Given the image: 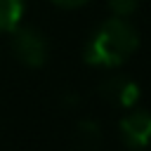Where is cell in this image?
<instances>
[{
  "instance_id": "cell-6",
  "label": "cell",
  "mask_w": 151,
  "mask_h": 151,
  "mask_svg": "<svg viewBox=\"0 0 151 151\" xmlns=\"http://www.w3.org/2000/svg\"><path fill=\"white\" fill-rule=\"evenodd\" d=\"M24 0H0V33H9L21 24Z\"/></svg>"
},
{
  "instance_id": "cell-2",
  "label": "cell",
  "mask_w": 151,
  "mask_h": 151,
  "mask_svg": "<svg viewBox=\"0 0 151 151\" xmlns=\"http://www.w3.org/2000/svg\"><path fill=\"white\" fill-rule=\"evenodd\" d=\"M12 54L28 68H40L47 59V40L33 26H17L12 31Z\"/></svg>"
},
{
  "instance_id": "cell-5",
  "label": "cell",
  "mask_w": 151,
  "mask_h": 151,
  "mask_svg": "<svg viewBox=\"0 0 151 151\" xmlns=\"http://www.w3.org/2000/svg\"><path fill=\"white\" fill-rule=\"evenodd\" d=\"M73 144L78 151H99L101 146V127L94 120H80L76 125Z\"/></svg>"
},
{
  "instance_id": "cell-1",
  "label": "cell",
  "mask_w": 151,
  "mask_h": 151,
  "mask_svg": "<svg viewBox=\"0 0 151 151\" xmlns=\"http://www.w3.org/2000/svg\"><path fill=\"white\" fill-rule=\"evenodd\" d=\"M139 47V33L125 17H111L97 26L85 42V61L99 68H113L127 61Z\"/></svg>"
},
{
  "instance_id": "cell-3",
  "label": "cell",
  "mask_w": 151,
  "mask_h": 151,
  "mask_svg": "<svg viewBox=\"0 0 151 151\" xmlns=\"http://www.w3.org/2000/svg\"><path fill=\"white\" fill-rule=\"evenodd\" d=\"M118 130L127 149H146L151 144V111L144 109L130 111L127 116H123Z\"/></svg>"
},
{
  "instance_id": "cell-7",
  "label": "cell",
  "mask_w": 151,
  "mask_h": 151,
  "mask_svg": "<svg viewBox=\"0 0 151 151\" xmlns=\"http://www.w3.org/2000/svg\"><path fill=\"white\" fill-rule=\"evenodd\" d=\"M139 2L142 0H109V9H111L113 17H125L127 19L130 14H134Z\"/></svg>"
},
{
  "instance_id": "cell-8",
  "label": "cell",
  "mask_w": 151,
  "mask_h": 151,
  "mask_svg": "<svg viewBox=\"0 0 151 151\" xmlns=\"http://www.w3.org/2000/svg\"><path fill=\"white\" fill-rule=\"evenodd\" d=\"M52 2H57V5H61V7H78V5H83V2H87V0H52Z\"/></svg>"
},
{
  "instance_id": "cell-4",
  "label": "cell",
  "mask_w": 151,
  "mask_h": 151,
  "mask_svg": "<svg viewBox=\"0 0 151 151\" xmlns=\"http://www.w3.org/2000/svg\"><path fill=\"white\" fill-rule=\"evenodd\" d=\"M99 94L111 104V106H118V109H132L137 101H139V85L127 78V76H109L106 80H101L99 85Z\"/></svg>"
}]
</instances>
